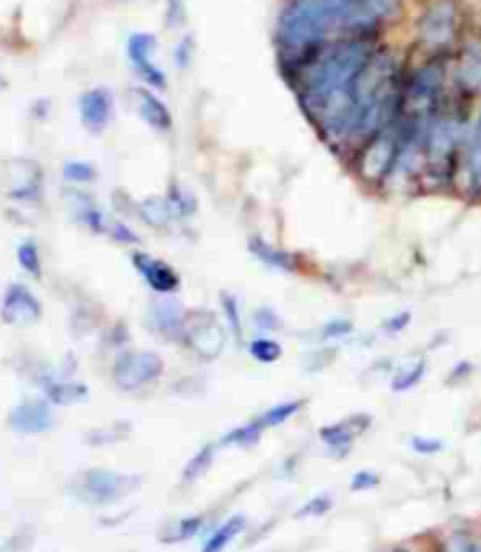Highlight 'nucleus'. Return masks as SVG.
Returning a JSON list of instances; mask_svg holds the SVG:
<instances>
[{"instance_id": "obj_44", "label": "nucleus", "mask_w": 481, "mask_h": 552, "mask_svg": "<svg viewBox=\"0 0 481 552\" xmlns=\"http://www.w3.org/2000/svg\"><path fill=\"white\" fill-rule=\"evenodd\" d=\"M184 0H167V22L172 29H176L181 22H184Z\"/></svg>"}, {"instance_id": "obj_12", "label": "nucleus", "mask_w": 481, "mask_h": 552, "mask_svg": "<svg viewBox=\"0 0 481 552\" xmlns=\"http://www.w3.org/2000/svg\"><path fill=\"white\" fill-rule=\"evenodd\" d=\"M132 266L153 294L174 296L181 289V275L176 273V268L167 261L153 257V254L134 252Z\"/></svg>"}, {"instance_id": "obj_33", "label": "nucleus", "mask_w": 481, "mask_h": 552, "mask_svg": "<svg viewBox=\"0 0 481 552\" xmlns=\"http://www.w3.org/2000/svg\"><path fill=\"white\" fill-rule=\"evenodd\" d=\"M167 200H169V205L174 207V212H176V217L179 219H186V217H193V212L198 210V203H195V198L191 193L186 191L184 186H179L174 181V184H169L167 188Z\"/></svg>"}, {"instance_id": "obj_5", "label": "nucleus", "mask_w": 481, "mask_h": 552, "mask_svg": "<svg viewBox=\"0 0 481 552\" xmlns=\"http://www.w3.org/2000/svg\"><path fill=\"white\" fill-rule=\"evenodd\" d=\"M139 487H141L139 475L118 473V470H108V468H90L78 475L73 494H76L78 501L87 503V506L106 508L125 501V498L132 496Z\"/></svg>"}, {"instance_id": "obj_16", "label": "nucleus", "mask_w": 481, "mask_h": 552, "mask_svg": "<svg viewBox=\"0 0 481 552\" xmlns=\"http://www.w3.org/2000/svg\"><path fill=\"white\" fill-rule=\"evenodd\" d=\"M151 325L165 341H181L184 336L186 308L174 296H158L151 304Z\"/></svg>"}, {"instance_id": "obj_19", "label": "nucleus", "mask_w": 481, "mask_h": 552, "mask_svg": "<svg viewBox=\"0 0 481 552\" xmlns=\"http://www.w3.org/2000/svg\"><path fill=\"white\" fill-rule=\"evenodd\" d=\"M456 83L465 94H481V43L470 40L463 45L456 64Z\"/></svg>"}, {"instance_id": "obj_34", "label": "nucleus", "mask_w": 481, "mask_h": 552, "mask_svg": "<svg viewBox=\"0 0 481 552\" xmlns=\"http://www.w3.org/2000/svg\"><path fill=\"white\" fill-rule=\"evenodd\" d=\"M62 174L73 186H87L92 184V181H97V167L87 163V160H69V163L64 165Z\"/></svg>"}, {"instance_id": "obj_38", "label": "nucleus", "mask_w": 481, "mask_h": 552, "mask_svg": "<svg viewBox=\"0 0 481 552\" xmlns=\"http://www.w3.org/2000/svg\"><path fill=\"white\" fill-rule=\"evenodd\" d=\"M350 332H352V322L348 318H336V320L324 322L320 329V336L324 341H338L343 339V336H348Z\"/></svg>"}, {"instance_id": "obj_30", "label": "nucleus", "mask_w": 481, "mask_h": 552, "mask_svg": "<svg viewBox=\"0 0 481 552\" xmlns=\"http://www.w3.org/2000/svg\"><path fill=\"white\" fill-rule=\"evenodd\" d=\"M467 174H470V184L474 191L481 193V116L472 132L470 153H467Z\"/></svg>"}, {"instance_id": "obj_41", "label": "nucleus", "mask_w": 481, "mask_h": 552, "mask_svg": "<svg viewBox=\"0 0 481 552\" xmlns=\"http://www.w3.org/2000/svg\"><path fill=\"white\" fill-rule=\"evenodd\" d=\"M442 440H437V437H423V435H413L411 437V449L416 451L420 456H435L442 451Z\"/></svg>"}, {"instance_id": "obj_7", "label": "nucleus", "mask_w": 481, "mask_h": 552, "mask_svg": "<svg viewBox=\"0 0 481 552\" xmlns=\"http://www.w3.org/2000/svg\"><path fill=\"white\" fill-rule=\"evenodd\" d=\"M402 5L404 0H355L343 15L338 29L348 38L376 40L378 33L388 29V24L402 15Z\"/></svg>"}, {"instance_id": "obj_22", "label": "nucleus", "mask_w": 481, "mask_h": 552, "mask_svg": "<svg viewBox=\"0 0 481 552\" xmlns=\"http://www.w3.org/2000/svg\"><path fill=\"white\" fill-rule=\"evenodd\" d=\"M245 529H247L245 515L240 513L230 515L228 520H223L219 527L207 536V541L202 543V552H226L237 536L245 534Z\"/></svg>"}, {"instance_id": "obj_31", "label": "nucleus", "mask_w": 481, "mask_h": 552, "mask_svg": "<svg viewBox=\"0 0 481 552\" xmlns=\"http://www.w3.org/2000/svg\"><path fill=\"white\" fill-rule=\"evenodd\" d=\"M423 376H425V360L409 362V365H404L402 369H399L390 386L395 393H406V390L416 388L418 383L423 381Z\"/></svg>"}, {"instance_id": "obj_17", "label": "nucleus", "mask_w": 481, "mask_h": 552, "mask_svg": "<svg viewBox=\"0 0 481 552\" xmlns=\"http://www.w3.org/2000/svg\"><path fill=\"white\" fill-rule=\"evenodd\" d=\"M38 386L43 390L45 400L50 402V405H59V407L78 405V402H85L87 395H90V390H87L85 383L73 381L71 376L54 374V372L40 374Z\"/></svg>"}, {"instance_id": "obj_14", "label": "nucleus", "mask_w": 481, "mask_h": 552, "mask_svg": "<svg viewBox=\"0 0 481 552\" xmlns=\"http://www.w3.org/2000/svg\"><path fill=\"white\" fill-rule=\"evenodd\" d=\"M8 426L19 435H43L54 426L52 405L45 397L19 402L8 414Z\"/></svg>"}, {"instance_id": "obj_11", "label": "nucleus", "mask_w": 481, "mask_h": 552, "mask_svg": "<svg viewBox=\"0 0 481 552\" xmlns=\"http://www.w3.org/2000/svg\"><path fill=\"white\" fill-rule=\"evenodd\" d=\"M0 318H3L5 325L17 327V329L33 327L40 318H43V304H40L38 296L33 294L29 287L22 285V282H12L3 294Z\"/></svg>"}, {"instance_id": "obj_45", "label": "nucleus", "mask_w": 481, "mask_h": 552, "mask_svg": "<svg viewBox=\"0 0 481 552\" xmlns=\"http://www.w3.org/2000/svg\"><path fill=\"white\" fill-rule=\"evenodd\" d=\"M453 552H481V545L477 541H472V538H460Z\"/></svg>"}, {"instance_id": "obj_13", "label": "nucleus", "mask_w": 481, "mask_h": 552, "mask_svg": "<svg viewBox=\"0 0 481 552\" xmlns=\"http://www.w3.org/2000/svg\"><path fill=\"white\" fill-rule=\"evenodd\" d=\"M115 102L113 92L106 87H90L78 97V113L80 123L90 134H101L108 130L113 120Z\"/></svg>"}, {"instance_id": "obj_46", "label": "nucleus", "mask_w": 481, "mask_h": 552, "mask_svg": "<svg viewBox=\"0 0 481 552\" xmlns=\"http://www.w3.org/2000/svg\"><path fill=\"white\" fill-rule=\"evenodd\" d=\"M392 552H409V550H392Z\"/></svg>"}, {"instance_id": "obj_42", "label": "nucleus", "mask_w": 481, "mask_h": 552, "mask_svg": "<svg viewBox=\"0 0 481 552\" xmlns=\"http://www.w3.org/2000/svg\"><path fill=\"white\" fill-rule=\"evenodd\" d=\"M409 325H411V313L402 311V313H395L388 320H383L381 327H383L385 334H402Z\"/></svg>"}, {"instance_id": "obj_18", "label": "nucleus", "mask_w": 481, "mask_h": 552, "mask_svg": "<svg viewBox=\"0 0 481 552\" xmlns=\"http://www.w3.org/2000/svg\"><path fill=\"white\" fill-rule=\"evenodd\" d=\"M132 99H134V109H137L139 118L151 127V130L167 134L172 132L174 127V116L169 111V106L162 102V99L155 94L151 87H134L132 90Z\"/></svg>"}, {"instance_id": "obj_40", "label": "nucleus", "mask_w": 481, "mask_h": 552, "mask_svg": "<svg viewBox=\"0 0 481 552\" xmlns=\"http://www.w3.org/2000/svg\"><path fill=\"white\" fill-rule=\"evenodd\" d=\"M108 238L120 242V245H139V235H134V231L123 221H111L108 224Z\"/></svg>"}, {"instance_id": "obj_10", "label": "nucleus", "mask_w": 481, "mask_h": 552, "mask_svg": "<svg viewBox=\"0 0 481 552\" xmlns=\"http://www.w3.org/2000/svg\"><path fill=\"white\" fill-rule=\"evenodd\" d=\"M125 55L134 73L144 80L146 87H151V90H165L167 73L155 64V55H158V38H155L153 33H132V36L127 38Z\"/></svg>"}, {"instance_id": "obj_2", "label": "nucleus", "mask_w": 481, "mask_h": 552, "mask_svg": "<svg viewBox=\"0 0 481 552\" xmlns=\"http://www.w3.org/2000/svg\"><path fill=\"white\" fill-rule=\"evenodd\" d=\"M446 71L439 62L418 66L402 87V116L399 123L413 127H428L432 118L444 109Z\"/></svg>"}, {"instance_id": "obj_20", "label": "nucleus", "mask_w": 481, "mask_h": 552, "mask_svg": "<svg viewBox=\"0 0 481 552\" xmlns=\"http://www.w3.org/2000/svg\"><path fill=\"white\" fill-rule=\"evenodd\" d=\"M249 254H252L256 261H261L263 266L273 268V271H280V273H296L298 266H301V261H298L296 254H291L282 247L270 245V242L263 238L249 240Z\"/></svg>"}, {"instance_id": "obj_6", "label": "nucleus", "mask_w": 481, "mask_h": 552, "mask_svg": "<svg viewBox=\"0 0 481 552\" xmlns=\"http://www.w3.org/2000/svg\"><path fill=\"white\" fill-rule=\"evenodd\" d=\"M165 374V360L155 350H123L111 365L113 386L123 393H137L153 386Z\"/></svg>"}, {"instance_id": "obj_27", "label": "nucleus", "mask_w": 481, "mask_h": 552, "mask_svg": "<svg viewBox=\"0 0 481 552\" xmlns=\"http://www.w3.org/2000/svg\"><path fill=\"white\" fill-rule=\"evenodd\" d=\"M132 433V423L127 421H115L111 426H101L97 430H92V433H87V444H92V447H108V444H118L125 442L127 437Z\"/></svg>"}, {"instance_id": "obj_36", "label": "nucleus", "mask_w": 481, "mask_h": 552, "mask_svg": "<svg viewBox=\"0 0 481 552\" xmlns=\"http://www.w3.org/2000/svg\"><path fill=\"white\" fill-rule=\"evenodd\" d=\"M331 508H334V501H331V496L320 494V496L308 498V501L296 510V517H301V520H308V517H324Z\"/></svg>"}, {"instance_id": "obj_21", "label": "nucleus", "mask_w": 481, "mask_h": 552, "mask_svg": "<svg viewBox=\"0 0 481 552\" xmlns=\"http://www.w3.org/2000/svg\"><path fill=\"white\" fill-rule=\"evenodd\" d=\"M137 214L144 224H148L151 228H158V231H167V228L179 219L176 217L174 207L169 205L167 195H153V198L141 200L137 205Z\"/></svg>"}, {"instance_id": "obj_25", "label": "nucleus", "mask_w": 481, "mask_h": 552, "mask_svg": "<svg viewBox=\"0 0 481 552\" xmlns=\"http://www.w3.org/2000/svg\"><path fill=\"white\" fill-rule=\"evenodd\" d=\"M214 459H216V444H205V447H200L191 459H188L184 470H181V480L186 484L198 482L200 477H205L209 473V468L214 466Z\"/></svg>"}, {"instance_id": "obj_15", "label": "nucleus", "mask_w": 481, "mask_h": 552, "mask_svg": "<svg viewBox=\"0 0 481 552\" xmlns=\"http://www.w3.org/2000/svg\"><path fill=\"white\" fill-rule=\"evenodd\" d=\"M369 426H371L369 414H352V416H345L341 421L327 423V426L320 428V440L324 442V447L334 451L336 456H345L352 449V444L367 433Z\"/></svg>"}, {"instance_id": "obj_29", "label": "nucleus", "mask_w": 481, "mask_h": 552, "mask_svg": "<svg viewBox=\"0 0 481 552\" xmlns=\"http://www.w3.org/2000/svg\"><path fill=\"white\" fill-rule=\"evenodd\" d=\"M205 527V517L200 515H188V517H181V520H176L172 524V529L167 531L165 541L167 543H184V541H191V538H195L200 534V529Z\"/></svg>"}, {"instance_id": "obj_35", "label": "nucleus", "mask_w": 481, "mask_h": 552, "mask_svg": "<svg viewBox=\"0 0 481 552\" xmlns=\"http://www.w3.org/2000/svg\"><path fill=\"white\" fill-rule=\"evenodd\" d=\"M221 313L223 322H226L228 332L233 334V339L242 341V318H240V304H237V296L233 294H221Z\"/></svg>"}, {"instance_id": "obj_37", "label": "nucleus", "mask_w": 481, "mask_h": 552, "mask_svg": "<svg viewBox=\"0 0 481 552\" xmlns=\"http://www.w3.org/2000/svg\"><path fill=\"white\" fill-rule=\"evenodd\" d=\"M252 322H254V327L259 329V332H277V329L282 327L280 315H277L273 308H268V306H263V308H259V311H254Z\"/></svg>"}, {"instance_id": "obj_4", "label": "nucleus", "mask_w": 481, "mask_h": 552, "mask_svg": "<svg viewBox=\"0 0 481 552\" xmlns=\"http://www.w3.org/2000/svg\"><path fill=\"white\" fill-rule=\"evenodd\" d=\"M460 144V118L456 111L442 109L423 132V167L430 177L444 179Z\"/></svg>"}, {"instance_id": "obj_43", "label": "nucleus", "mask_w": 481, "mask_h": 552, "mask_svg": "<svg viewBox=\"0 0 481 552\" xmlns=\"http://www.w3.org/2000/svg\"><path fill=\"white\" fill-rule=\"evenodd\" d=\"M193 50H195V45H193V36L181 38V43L176 45V52H174L176 66H179V69H186V66L191 64V59H193Z\"/></svg>"}, {"instance_id": "obj_9", "label": "nucleus", "mask_w": 481, "mask_h": 552, "mask_svg": "<svg viewBox=\"0 0 481 552\" xmlns=\"http://www.w3.org/2000/svg\"><path fill=\"white\" fill-rule=\"evenodd\" d=\"M458 33V10L453 0H435L425 8L416 24L418 45L430 55L449 50L456 43Z\"/></svg>"}, {"instance_id": "obj_8", "label": "nucleus", "mask_w": 481, "mask_h": 552, "mask_svg": "<svg viewBox=\"0 0 481 552\" xmlns=\"http://www.w3.org/2000/svg\"><path fill=\"white\" fill-rule=\"evenodd\" d=\"M228 327L226 322L219 320V315L205 308H193L186 311L184 320V336L181 343L193 350L202 360H216L226 348Z\"/></svg>"}, {"instance_id": "obj_39", "label": "nucleus", "mask_w": 481, "mask_h": 552, "mask_svg": "<svg viewBox=\"0 0 481 552\" xmlns=\"http://www.w3.org/2000/svg\"><path fill=\"white\" fill-rule=\"evenodd\" d=\"M378 484H381V475L374 473V470H357L355 475L350 477V491H371V489H376Z\"/></svg>"}, {"instance_id": "obj_3", "label": "nucleus", "mask_w": 481, "mask_h": 552, "mask_svg": "<svg viewBox=\"0 0 481 552\" xmlns=\"http://www.w3.org/2000/svg\"><path fill=\"white\" fill-rule=\"evenodd\" d=\"M399 144H402V132L399 123L381 130L374 137L362 141L355 153V174L364 184L378 186L385 184L395 172L399 158Z\"/></svg>"}, {"instance_id": "obj_23", "label": "nucleus", "mask_w": 481, "mask_h": 552, "mask_svg": "<svg viewBox=\"0 0 481 552\" xmlns=\"http://www.w3.org/2000/svg\"><path fill=\"white\" fill-rule=\"evenodd\" d=\"M71 203H73V214H76V219L87 228V231L94 235H101L108 231V221L104 217V212L99 210V205L94 203L90 195L73 191Z\"/></svg>"}, {"instance_id": "obj_26", "label": "nucleus", "mask_w": 481, "mask_h": 552, "mask_svg": "<svg viewBox=\"0 0 481 552\" xmlns=\"http://www.w3.org/2000/svg\"><path fill=\"white\" fill-rule=\"evenodd\" d=\"M303 407H306V400H284V402H277V405L268 407L266 412L256 416V421L261 423L263 430L277 428V426H282V423H287L289 419H294V416L298 412H301Z\"/></svg>"}, {"instance_id": "obj_1", "label": "nucleus", "mask_w": 481, "mask_h": 552, "mask_svg": "<svg viewBox=\"0 0 481 552\" xmlns=\"http://www.w3.org/2000/svg\"><path fill=\"white\" fill-rule=\"evenodd\" d=\"M376 47V40L371 38H343L324 45L303 69L296 71L298 104L329 144L352 141V80Z\"/></svg>"}, {"instance_id": "obj_24", "label": "nucleus", "mask_w": 481, "mask_h": 552, "mask_svg": "<svg viewBox=\"0 0 481 552\" xmlns=\"http://www.w3.org/2000/svg\"><path fill=\"white\" fill-rule=\"evenodd\" d=\"M266 430L261 428V423L252 419L247 421L245 426H237L233 430H228L226 435L221 437V447H237V449H249V447H256V444L261 442V437Z\"/></svg>"}, {"instance_id": "obj_28", "label": "nucleus", "mask_w": 481, "mask_h": 552, "mask_svg": "<svg viewBox=\"0 0 481 552\" xmlns=\"http://www.w3.org/2000/svg\"><path fill=\"white\" fill-rule=\"evenodd\" d=\"M247 350L252 355V360L259 362V365H275L282 358L280 341L270 339V336H256L254 341H249Z\"/></svg>"}, {"instance_id": "obj_32", "label": "nucleus", "mask_w": 481, "mask_h": 552, "mask_svg": "<svg viewBox=\"0 0 481 552\" xmlns=\"http://www.w3.org/2000/svg\"><path fill=\"white\" fill-rule=\"evenodd\" d=\"M17 261L22 266V271L29 273L31 278H40L43 275V259H40V249L33 240L19 242Z\"/></svg>"}]
</instances>
